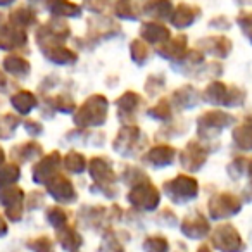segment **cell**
<instances>
[{"label":"cell","instance_id":"3957f363","mask_svg":"<svg viewBox=\"0 0 252 252\" xmlns=\"http://www.w3.org/2000/svg\"><path fill=\"white\" fill-rule=\"evenodd\" d=\"M145 11H149V14L158 16V18H166L171 12V2L169 0H152L145 5Z\"/></svg>","mask_w":252,"mask_h":252},{"label":"cell","instance_id":"7a4b0ae2","mask_svg":"<svg viewBox=\"0 0 252 252\" xmlns=\"http://www.w3.org/2000/svg\"><path fill=\"white\" fill-rule=\"evenodd\" d=\"M50 11L54 14H63V16H78L80 14V7L69 0H52L50 2Z\"/></svg>","mask_w":252,"mask_h":252},{"label":"cell","instance_id":"5b68a950","mask_svg":"<svg viewBox=\"0 0 252 252\" xmlns=\"http://www.w3.org/2000/svg\"><path fill=\"white\" fill-rule=\"evenodd\" d=\"M133 12H137L133 0H118V2H116V14L118 16L128 18V19H135L137 14H133Z\"/></svg>","mask_w":252,"mask_h":252},{"label":"cell","instance_id":"ba28073f","mask_svg":"<svg viewBox=\"0 0 252 252\" xmlns=\"http://www.w3.org/2000/svg\"><path fill=\"white\" fill-rule=\"evenodd\" d=\"M14 0H0V5H9V4H12Z\"/></svg>","mask_w":252,"mask_h":252},{"label":"cell","instance_id":"9c48e42d","mask_svg":"<svg viewBox=\"0 0 252 252\" xmlns=\"http://www.w3.org/2000/svg\"><path fill=\"white\" fill-rule=\"evenodd\" d=\"M33 4H43V2H49V0H30Z\"/></svg>","mask_w":252,"mask_h":252},{"label":"cell","instance_id":"6da1fadb","mask_svg":"<svg viewBox=\"0 0 252 252\" xmlns=\"http://www.w3.org/2000/svg\"><path fill=\"white\" fill-rule=\"evenodd\" d=\"M199 16V9L197 7H192L189 4H182L178 5V9L175 11L173 14V23H175L178 28H187L193 19H197Z\"/></svg>","mask_w":252,"mask_h":252},{"label":"cell","instance_id":"52a82bcc","mask_svg":"<svg viewBox=\"0 0 252 252\" xmlns=\"http://www.w3.org/2000/svg\"><path fill=\"white\" fill-rule=\"evenodd\" d=\"M238 21H240L244 26L252 25V12H251V14H242V16H240V19H238Z\"/></svg>","mask_w":252,"mask_h":252},{"label":"cell","instance_id":"8992f818","mask_svg":"<svg viewBox=\"0 0 252 252\" xmlns=\"http://www.w3.org/2000/svg\"><path fill=\"white\" fill-rule=\"evenodd\" d=\"M104 5H105V0H85V7L90 9V11H94V12L102 11Z\"/></svg>","mask_w":252,"mask_h":252},{"label":"cell","instance_id":"277c9868","mask_svg":"<svg viewBox=\"0 0 252 252\" xmlns=\"http://www.w3.org/2000/svg\"><path fill=\"white\" fill-rule=\"evenodd\" d=\"M11 19L16 21V25L26 26V25H32V23L36 21V14H35V11H32V9L21 7V9H18V11L12 12Z\"/></svg>","mask_w":252,"mask_h":252}]
</instances>
